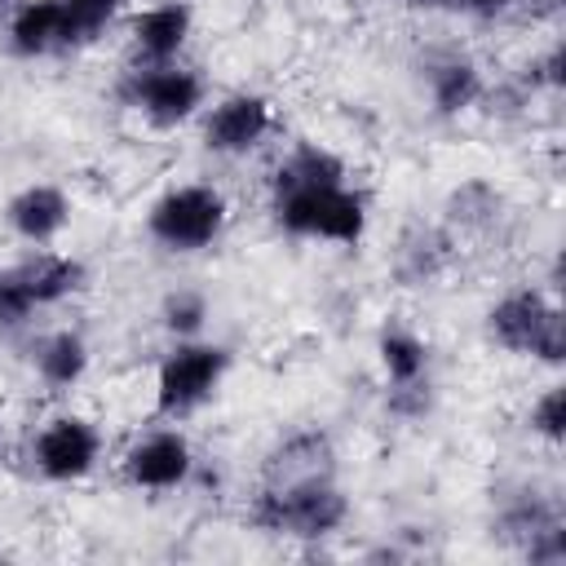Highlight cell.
Returning a JSON list of instances; mask_svg holds the SVG:
<instances>
[{"label":"cell","instance_id":"obj_6","mask_svg":"<svg viewBox=\"0 0 566 566\" xmlns=\"http://www.w3.org/2000/svg\"><path fill=\"white\" fill-rule=\"evenodd\" d=\"M115 93L150 128H177L190 115H199V106H203V80L181 62H150V66L137 62L119 80Z\"/></svg>","mask_w":566,"mask_h":566},{"label":"cell","instance_id":"obj_23","mask_svg":"<svg viewBox=\"0 0 566 566\" xmlns=\"http://www.w3.org/2000/svg\"><path fill=\"white\" fill-rule=\"evenodd\" d=\"M31 314H35V305H31V296L22 292L13 265H0V332H18Z\"/></svg>","mask_w":566,"mask_h":566},{"label":"cell","instance_id":"obj_15","mask_svg":"<svg viewBox=\"0 0 566 566\" xmlns=\"http://www.w3.org/2000/svg\"><path fill=\"white\" fill-rule=\"evenodd\" d=\"M9 49L18 57H44L62 49V0H22L9 18Z\"/></svg>","mask_w":566,"mask_h":566},{"label":"cell","instance_id":"obj_16","mask_svg":"<svg viewBox=\"0 0 566 566\" xmlns=\"http://www.w3.org/2000/svg\"><path fill=\"white\" fill-rule=\"evenodd\" d=\"M332 181H345V159L332 155V150L318 146V142H301V146H292V150L279 159V168H274V177H270V190L332 186Z\"/></svg>","mask_w":566,"mask_h":566},{"label":"cell","instance_id":"obj_17","mask_svg":"<svg viewBox=\"0 0 566 566\" xmlns=\"http://www.w3.org/2000/svg\"><path fill=\"white\" fill-rule=\"evenodd\" d=\"M376 354H380V371H385L389 389L429 380V345H424L416 332H407V327H385L380 340H376Z\"/></svg>","mask_w":566,"mask_h":566},{"label":"cell","instance_id":"obj_14","mask_svg":"<svg viewBox=\"0 0 566 566\" xmlns=\"http://www.w3.org/2000/svg\"><path fill=\"white\" fill-rule=\"evenodd\" d=\"M482 97H486V80L478 71V62H469V57H442V62L429 66V102H433V115L455 119V115L473 111Z\"/></svg>","mask_w":566,"mask_h":566},{"label":"cell","instance_id":"obj_5","mask_svg":"<svg viewBox=\"0 0 566 566\" xmlns=\"http://www.w3.org/2000/svg\"><path fill=\"white\" fill-rule=\"evenodd\" d=\"M230 371V349L226 345H212V340H177L159 371H155V411L168 416V420H181L190 411H199L217 385L226 380Z\"/></svg>","mask_w":566,"mask_h":566},{"label":"cell","instance_id":"obj_18","mask_svg":"<svg viewBox=\"0 0 566 566\" xmlns=\"http://www.w3.org/2000/svg\"><path fill=\"white\" fill-rule=\"evenodd\" d=\"M35 371H40V380H44L49 389H71V385H80L84 371H88V345H84V336L71 332V327L44 336L40 349H35Z\"/></svg>","mask_w":566,"mask_h":566},{"label":"cell","instance_id":"obj_19","mask_svg":"<svg viewBox=\"0 0 566 566\" xmlns=\"http://www.w3.org/2000/svg\"><path fill=\"white\" fill-rule=\"evenodd\" d=\"M124 0H62V49H84L119 18Z\"/></svg>","mask_w":566,"mask_h":566},{"label":"cell","instance_id":"obj_4","mask_svg":"<svg viewBox=\"0 0 566 566\" xmlns=\"http://www.w3.org/2000/svg\"><path fill=\"white\" fill-rule=\"evenodd\" d=\"M230 221L226 195L208 181H186L164 190L150 212H146V234L164 248V252H203L221 239Z\"/></svg>","mask_w":566,"mask_h":566},{"label":"cell","instance_id":"obj_24","mask_svg":"<svg viewBox=\"0 0 566 566\" xmlns=\"http://www.w3.org/2000/svg\"><path fill=\"white\" fill-rule=\"evenodd\" d=\"M526 84H531V88H548V93L562 88V44H548V49L526 66Z\"/></svg>","mask_w":566,"mask_h":566},{"label":"cell","instance_id":"obj_2","mask_svg":"<svg viewBox=\"0 0 566 566\" xmlns=\"http://www.w3.org/2000/svg\"><path fill=\"white\" fill-rule=\"evenodd\" d=\"M274 221H279V230H287L296 239H323V243L358 248L371 212H367L363 190L332 181V186L274 190Z\"/></svg>","mask_w":566,"mask_h":566},{"label":"cell","instance_id":"obj_25","mask_svg":"<svg viewBox=\"0 0 566 566\" xmlns=\"http://www.w3.org/2000/svg\"><path fill=\"white\" fill-rule=\"evenodd\" d=\"M429 4L442 9V13H460V18H500L517 0H429Z\"/></svg>","mask_w":566,"mask_h":566},{"label":"cell","instance_id":"obj_11","mask_svg":"<svg viewBox=\"0 0 566 566\" xmlns=\"http://www.w3.org/2000/svg\"><path fill=\"white\" fill-rule=\"evenodd\" d=\"M190 27H195V13H190L186 0H159V4H146L142 13H133L128 44H133V53H137L142 66H150V62H177V53L190 40Z\"/></svg>","mask_w":566,"mask_h":566},{"label":"cell","instance_id":"obj_12","mask_svg":"<svg viewBox=\"0 0 566 566\" xmlns=\"http://www.w3.org/2000/svg\"><path fill=\"white\" fill-rule=\"evenodd\" d=\"M13 274L22 283V292L31 296L35 310H49V305H62L66 296H75L88 279L84 261L66 256V252H49V248H35L27 252L22 261H13Z\"/></svg>","mask_w":566,"mask_h":566},{"label":"cell","instance_id":"obj_20","mask_svg":"<svg viewBox=\"0 0 566 566\" xmlns=\"http://www.w3.org/2000/svg\"><path fill=\"white\" fill-rule=\"evenodd\" d=\"M159 323H164V332L177 336V340L199 336L203 323H208V296L195 292V287H177V292H168V296L159 301Z\"/></svg>","mask_w":566,"mask_h":566},{"label":"cell","instance_id":"obj_1","mask_svg":"<svg viewBox=\"0 0 566 566\" xmlns=\"http://www.w3.org/2000/svg\"><path fill=\"white\" fill-rule=\"evenodd\" d=\"M349 500L336 486V478H301V482H261L248 522L265 535H287V539H327L345 526Z\"/></svg>","mask_w":566,"mask_h":566},{"label":"cell","instance_id":"obj_22","mask_svg":"<svg viewBox=\"0 0 566 566\" xmlns=\"http://www.w3.org/2000/svg\"><path fill=\"white\" fill-rule=\"evenodd\" d=\"M531 433L535 438H544L548 447H557L562 442V433H566V385H548L535 402H531Z\"/></svg>","mask_w":566,"mask_h":566},{"label":"cell","instance_id":"obj_13","mask_svg":"<svg viewBox=\"0 0 566 566\" xmlns=\"http://www.w3.org/2000/svg\"><path fill=\"white\" fill-rule=\"evenodd\" d=\"M336 469L332 438L323 429H296L287 433L261 469V482H301V478H327Z\"/></svg>","mask_w":566,"mask_h":566},{"label":"cell","instance_id":"obj_9","mask_svg":"<svg viewBox=\"0 0 566 566\" xmlns=\"http://www.w3.org/2000/svg\"><path fill=\"white\" fill-rule=\"evenodd\" d=\"M274 128L270 97L261 93H230L221 97L203 119V146L212 155H248L256 150Z\"/></svg>","mask_w":566,"mask_h":566},{"label":"cell","instance_id":"obj_21","mask_svg":"<svg viewBox=\"0 0 566 566\" xmlns=\"http://www.w3.org/2000/svg\"><path fill=\"white\" fill-rule=\"evenodd\" d=\"M447 217L460 221V226H486V221H495V217H500V195H495V186H486V181H464V186H455L451 199H447Z\"/></svg>","mask_w":566,"mask_h":566},{"label":"cell","instance_id":"obj_3","mask_svg":"<svg viewBox=\"0 0 566 566\" xmlns=\"http://www.w3.org/2000/svg\"><path fill=\"white\" fill-rule=\"evenodd\" d=\"M486 336L513 358H535L562 367L566 358V314L539 287H513L486 310Z\"/></svg>","mask_w":566,"mask_h":566},{"label":"cell","instance_id":"obj_8","mask_svg":"<svg viewBox=\"0 0 566 566\" xmlns=\"http://www.w3.org/2000/svg\"><path fill=\"white\" fill-rule=\"evenodd\" d=\"M119 469L124 482L137 491H177L195 469V451L181 429H155L124 451Z\"/></svg>","mask_w":566,"mask_h":566},{"label":"cell","instance_id":"obj_7","mask_svg":"<svg viewBox=\"0 0 566 566\" xmlns=\"http://www.w3.org/2000/svg\"><path fill=\"white\" fill-rule=\"evenodd\" d=\"M31 460L40 469V478L49 482H80L97 469L102 460V433L93 420L66 411V416H53L40 433H35V447H31Z\"/></svg>","mask_w":566,"mask_h":566},{"label":"cell","instance_id":"obj_10","mask_svg":"<svg viewBox=\"0 0 566 566\" xmlns=\"http://www.w3.org/2000/svg\"><path fill=\"white\" fill-rule=\"evenodd\" d=\"M71 212H75V203H71V195H66L62 186H53V181H31V186H22V190L9 195V203H4V226H9L22 243H31V248H49V243L71 226Z\"/></svg>","mask_w":566,"mask_h":566}]
</instances>
